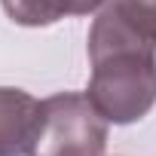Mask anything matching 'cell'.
I'll use <instances>...</instances> for the list:
<instances>
[{
	"mask_svg": "<svg viewBox=\"0 0 156 156\" xmlns=\"http://www.w3.org/2000/svg\"><path fill=\"white\" fill-rule=\"evenodd\" d=\"M89 101L113 126L144 119L156 104V40L138 31L113 3L89 28Z\"/></svg>",
	"mask_w": 156,
	"mask_h": 156,
	"instance_id": "6da1fadb",
	"label": "cell"
},
{
	"mask_svg": "<svg viewBox=\"0 0 156 156\" xmlns=\"http://www.w3.org/2000/svg\"><path fill=\"white\" fill-rule=\"evenodd\" d=\"M107 119L86 92H58L40 101L37 135L28 156H104Z\"/></svg>",
	"mask_w": 156,
	"mask_h": 156,
	"instance_id": "7a4b0ae2",
	"label": "cell"
},
{
	"mask_svg": "<svg viewBox=\"0 0 156 156\" xmlns=\"http://www.w3.org/2000/svg\"><path fill=\"white\" fill-rule=\"evenodd\" d=\"M110 3L147 37L156 40V0H110Z\"/></svg>",
	"mask_w": 156,
	"mask_h": 156,
	"instance_id": "5b68a950",
	"label": "cell"
},
{
	"mask_svg": "<svg viewBox=\"0 0 156 156\" xmlns=\"http://www.w3.org/2000/svg\"><path fill=\"white\" fill-rule=\"evenodd\" d=\"M3 12L25 28H46L67 16H89L104 9L107 0H0Z\"/></svg>",
	"mask_w": 156,
	"mask_h": 156,
	"instance_id": "277c9868",
	"label": "cell"
},
{
	"mask_svg": "<svg viewBox=\"0 0 156 156\" xmlns=\"http://www.w3.org/2000/svg\"><path fill=\"white\" fill-rule=\"evenodd\" d=\"M40 119V101L25 89L0 86V156H28Z\"/></svg>",
	"mask_w": 156,
	"mask_h": 156,
	"instance_id": "3957f363",
	"label": "cell"
}]
</instances>
